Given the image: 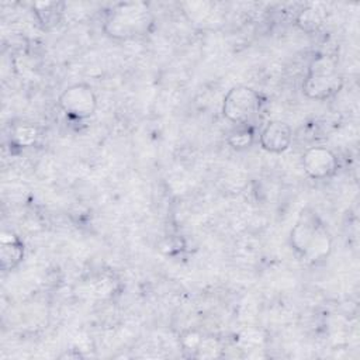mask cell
Returning a JSON list of instances; mask_svg holds the SVG:
<instances>
[{
    "label": "cell",
    "mask_w": 360,
    "mask_h": 360,
    "mask_svg": "<svg viewBox=\"0 0 360 360\" xmlns=\"http://www.w3.org/2000/svg\"><path fill=\"white\" fill-rule=\"evenodd\" d=\"M201 340H202V336L194 329H188V330L183 332L180 336V343L184 347V350L195 352L197 347L200 346Z\"/></svg>",
    "instance_id": "4fadbf2b"
},
{
    "label": "cell",
    "mask_w": 360,
    "mask_h": 360,
    "mask_svg": "<svg viewBox=\"0 0 360 360\" xmlns=\"http://www.w3.org/2000/svg\"><path fill=\"white\" fill-rule=\"evenodd\" d=\"M58 103L68 117L84 120L94 114L97 108V96L90 84L75 83L60 93Z\"/></svg>",
    "instance_id": "5b68a950"
},
{
    "label": "cell",
    "mask_w": 360,
    "mask_h": 360,
    "mask_svg": "<svg viewBox=\"0 0 360 360\" xmlns=\"http://www.w3.org/2000/svg\"><path fill=\"white\" fill-rule=\"evenodd\" d=\"M301 163L307 176L314 180L326 179L338 169L336 155L323 146H312L307 149L302 155Z\"/></svg>",
    "instance_id": "8992f818"
},
{
    "label": "cell",
    "mask_w": 360,
    "mask_h": 360,
    "mask_svg": "<svg viewBox=\"0 0 360 360\" xmlns=\"http://www.w3.org/2000/svg\"><path fill=\"white\" fill-rule=\"evenodd\" d=\"M290 245L300 256L319 260L329 255L332 239L321 225H315L309 219H300L291 229Z\"/></svg>",
    "instance_id": "3957f363"
},
{
    "label": "cell",
    "mask_w": 360,
    "mask_h": 360,
    "mask_svg": "<svg viewBox=\"0 0 360 360\" xmlns=\"http://www.w3.org/2000/svg\"><path fill=\"white\" fill-rule=\"evenodd\" d=\"M153 15L146 3L125 1L115 4L104 21V32L114 39H131L149 32Z\"/></svg>",
    "instance_id": "6da1fadb"
},
{
    "label": "cell",
    "mask_w": 360,
    "mask_h": 360,
    "mask_svg": "<svg viewBox=\"0 0 360 360\" xmlns=\"http://www.w3.org/2000/svg\"><path fill=\"white\" fill-rule=\"evenodd\" d=\"M260 110V96L249 86H233L222 101V115L236 124H248Z\"/></svg>",
    "instance_id": "277c9868"
},
{
    "label": "cell",
    "mask_w": 360,
    "mask_h": 360,
    "mask_svg": "<svg viewBox=\"0 0 360 360\" xmlns=\"http://www.w3.org/2000/svg\"><path fill=\"white\" fill-rule=\"evenodd\" d=\"M292 139V131L284 121H269L259 135L260 146L270 153H281L288 149Z\"/></svg>",
    "instance_id": "52a82bcc"
},
{
    "label": "cell",
    "mask_w": 360,
    "mask_h": 360,
    "mask_svg": "<svg viewBox=\"0 0 360 360\" xmlns=\"http://www.w3.org/2000/svg\"><path fill=\"white\" fill-rule=\"evenodd\" d=\"M58 4L56 3H51V1H46V3H35L34 4V10H35V14L39 20V22L44 25V27H48L49 24H55L59 18V11L56 10Z\"/></svg>",
    "instance_id": "7c38bea8"
},
{
    "label": "cell",
    "mask_w": 360,
    "mask_h": 360,
    "mask_svg": "<svg viewBox=\"0 0 360 360\" xmlns=\"http://www.w3.org/2000/svg\"><path fill=\"white\" fill-rule=\"evenodd\" d=\"M343 86V77L338 69V60L326 53L312 58L302 82V91L308 98L326 100Z\"/></svg>",
    "instance_id": "7a4b0ae2"
},
{
    "label": "cell",
    "mask_w": 360,
    "mask_h": 360,
    "mask_svg": "<svg viewBox=\"0 0 360 360\" xmlns=\"http://www.w3.org/2000/svg\"><path fill=\"white\" fill-rule=\"evenodd\" d=\"M24 243L11 231H3L0 235V267L4 271L15 269L24 259Z\"/></svg>",
    "instance_id": "ba28073f"
},
{
    "label": "cell",
    "mask_w": 360,
    "mask_h": 360,
    "mask_svg": "<svg viewBox=\"0 0 360 360\" xmlns=\"http://www.w3.org/2000/svg\"><path fill=\"white\" fill-rule=\"evenodd\" d=\"M226 142L231 148L236 149V150H242L246 149L249 146H252V143L255 142V131L252 127H249L248 124L243 125H236L226 138Z\"/></svg>",
    "instance_id": "8fae6325"
},
{
    "label": "cell",
    "mask_w": 360,
    "mask_h": 360,
    "mask_svg": "<svg viewBox=\"0 0 360 360\" xmlns=\"http://www.w3.org/2000/svg\"><path fill=\"white\" fill-rule=\"evenodd\" d=\"M38 136L39 134L35 125L30 122H21V124H15L11 128L10 142L17 148H30L35 145V142L38 141Z\"/></svg>",
    "instance_id": "30bf717a"
},
{
    "label": "cell",
    "mask_w": 360,
    "mask_h": 360,
    "mask_svg": "<svg viewBox=\"0 0 360 360\" xmlns=\"http://www.w3.org/2000/svg\"><path fill=\"white\" fill-rule=\"evenodd\" d=\"M325 20V11L321 10L316 6H307L305 8H302L298 15H297V25L300 30H302L304 32L312 34L315 31H318V28L322 25Z\"/></svg>",
    "instance_id": "9c48e42d"
}]
</instances>
